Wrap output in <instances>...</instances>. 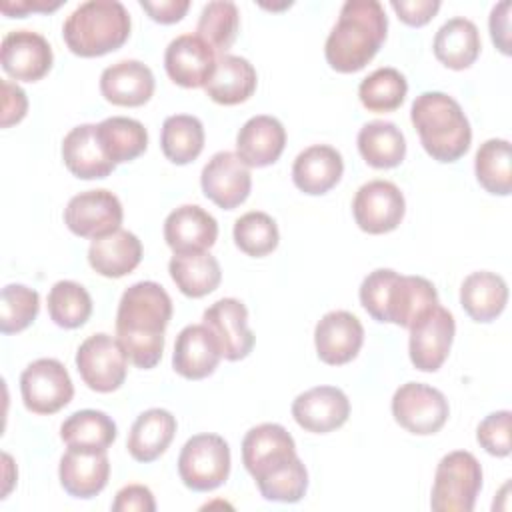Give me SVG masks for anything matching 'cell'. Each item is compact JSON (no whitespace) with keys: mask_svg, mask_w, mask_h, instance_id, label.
<instances>
[{"mask_svg":"<svg viewBox=\"0 0 512 512\" xmlns=\"http://www.w3.org/2000/svg\"><path fill=\"white\" fill-rule=\"evenodd\" d=\"M170 318L172 300L158 282L142 280L124 290L116 312V338L134 366L150 370L160 362Z\"/></svg>","mask_w":512,"mask_h":512,"instance_id":"obj_1","label":"cell"},{"mask_svg":"<svg viewBox=\"0 0 512 512\" xmlns=\"http://www.w3.org/2000/svg\"><path fill=\"white\" fill-rule=\"evenodd\" d=\"M388 18L378 0H346L330 30L324 56L342 74L362 70L386 40Z\"/></svg>","mask_w":512,"mask_h":512,"instance_id":"obj_2","label":"cell"},{"mask_svg":"<svg viewBox=\"0 0 512 512\" xmlns=\"http://www.w3.org/2000/svg\"><path fill=\"white\" fill-rule=\"evenodd\" d=\"M360 304L378 322L410 328L430 306L438 304L434 284L422 276H402L390 268L372 270L360 284Z\"/></svg>","mask_w":512,"mask_h":512,"instance_id":"obj_3","label":"cell"},{"mask_svg":"<svg viewBox=\"0 0 512 512\" xmlns=\"http://www.w3.org/2000/svg\"><path fill=\"white\" fill-rule=\"evenodd\" d=\"M410 120L424 150L438 162L460 160L472 142V128L462 106L444 92H422L414 98Z\"/></svg>","mask_w":512,"mask_h":512,"instance_id":"obj_4","label":"cell"},{"mask_svg":"<svg viewBox=\"0 0 512 512\" xmlns=\"http://www.w3.org/2000/svg\"><path fill=\"white\" fill-rule=\"evenodd\" d=\"M130 28V14L122 2L88 0L70 12L62 36L72 54L96 58L118 50L128 40Z\"/></svg>","mask_w":512,"mask_h":512,"instance_id":"obj_5","label":"cell"},{"mask_svg":"<svg viewBox=\"0 0 512 512\" xmlns=\"http://www.w3.org/2000/svg\"><path fill=\"white\" fill-rule=\"evenodd\" d=\"M482 488V466L474 454L454 450L434 472L430 506L434 512H472Z\"/></svg>","mask_w":512,"mask_h":512,"instance_id":"obj_6","label":"cell"},{"mask_svg":"<svg viewBox=\"0 0 512 512\" xmlns=\"http://www.w3.org/2000/svg\"><path fill=\"white\" fill-rule=\"evenodd\" d=\"M230 474V446L218 434H196L186 440L178 456V476L194 492L222 486Z\"/></svg>","mask_w":512,"mask_h":512,"instance_id":"obj_7","label":"cell"},{"mask_svg":"<svg viewBox=\"0 0 512 512\" xmlns=\"http://www.w3.org/2000/svg\"><path fill=\"white\" fill-rule=\"evenodd\" d=\"M76 368L84 384L94 392L118 390L128 372V356L118 342L106 332L88 336L76 350Z\"/></svg>","mask_w":512,"mask_h":512,"instance_id":"obj_8","label":"cell"},{"mask_svg":"<svg viewBox=\"0 0 512 512\" xmlns=\"http://www.w3.org/2000/svg\"><path fill=\"white\" fill-rule=\"evenodd\" d=\"M20 394L24 406L34 414H54L70 404L74 384L56 358H38L20 374Z\"/></svg>","mask_w":512,"mask_h":512,"instance_id":"obj_9","label":"cell"},{"mask_svg":"<svg viewBox=\"0 0 512 512\" xmlns=\"http://www.w3.org/2000/svg\"><path fill=\"white\" fill-rule=\"evenodd\" d=\"M450 406L446 396L428 384L406 382L392 396L394 420L416 436L436 434L448 420Z\"/></svg>","mask_w":512,"mask_h":512,"instance_id":"obj_10","label":"cell"},{"mask_svg":"<svg viewBox=\"0 0 512 512\" xmlns=\"http://www.w3.org/2000/svg\"><path fill=\"white\" fill-rule=\"evenodd\" d=\"M408 330V352L414 368L422 372H436L446 362L452 348L456 332L452 312L440 304H434L424 310Z\"/></svg>","mask_w":512,"mask_h":512,"instance_id":"obj_11","label":"cell"},{"mask_svg":"<svg viewBox=\"0 0 512 512\" xmlns=\"http://www.w3.org/2000/svg\"><path fill=\"white\" fill-rule=\"evenodd\" d=\"M122 204L110 190H86L70 198L64 208V224L80 238H102L120 230Z\"/></svg>","mask_w":512,"mask_h":512,"instance_id":"obj_12","label":"cell"},{"mask_svg":"<svg viewBox=\"0 0 512 512\" xmlns=\"http://www.w3.org/2000/svg\"><path fill=\"white\" fill-rule=\"evenodd\" d=\"M406 212L404 194L390 180H370L356 190L352 214L360 230L386 234L400 226Z\"/></svg>","mask_w":512,"mask_h":512,"instance_id":"obj_13","label":"cell"},{"mask_svg":"<svg viewBox=\"0 0 512 512\" xmlns=\"http://www.w3.org/2000/svg\"><path fill=\"white\" fill-rule=\"evenodd\" d=\"M200 186L208 200L224 210H232L250 194V168L236 152H216L202 168Z\"/></svg>","mask_w":512,"mask_h":512,"instance_id":"obj_14","label":"cell"},{"mask_svg":"<svg viewBox=\"0 0 512 512\" xmlns=\"http://www.w3.org/2000/svg\"><path fill=\"white\" fill-rule=\"evenodd\" d=\"M2 70L22 82H36L44 78L54 62L48 40L32 30H12L0 44Z\"/></svg>","mask_w":512,"mask_h":512,"instance_id":"obj_15","label":"cell"},{"mask_svg":"<svg viewBox=\"0 0 512 512\" xmlns=\"http://www.w3.org/2000/svg\"><path fill=\"white\" fill-rule=\"evenodd\" d=\"M216 52L198 34L176 36L164 52V68L170 80L182 88L206 86L216 68Z\"/></svg>","mask_w":512,"mask_h":512,"instance_id":"obj_16","label":"cell"},{"mask_svg":"<svg viewBox=\"0 0 512 512\" xmlns=\"http://www.w3.org/2000/svg\"><path fill=\"white\" fill-rule=\"evenodd\" d=\"M218 340L222 358L236 362L246 358L254 348V332L248 328V310L238 298H220L202 314Z\"/></svg>","mask_w":512,"mask_h":512,"instance_id":"obj_17","label":"cell"},{"mask_svg":"<svg viewBox=\"0 0 512 512\" xmlns=\"http://www.w3.org/2000/svg\"><path fill=\"white\" fill-rule=\"evenodd\" d=\"M364 342L362 322L348 310L324 314L314 328L316 354L324 364L342 366L354 360Z\"/></svg>","mask_w":512,"mask_h":512,"instance_id":"obj_18","label":"cell"},{"mask_svg":"<svg viewBox=\"0 0 512 512\" xmlns=\"http://www.w3.org/2000/svg\"><path fill=\"white\" fill-rule=\"evenodd\" d=\"M292 416L306 432L326 434L348 420L350 400L336 386H316L294 398Z\"/></svg>","mask_w":512,"mask_h":512,"instance_id":"obj_19","label":"cell"},{"mask_svg":"<svg viewBox=\"0 0 512 512\" xmlns=\"http://www.w3.org/2000/svg\"><path fill=\"white\" fill-rule=\"evenodd\" d=\"M62 488L74 498H94L100 494L110 478V460L106 450L68 448L60 458L58 468Z\"/></svg>","mask_w":512,"mask_h":512,"instance_id":"obj_20","label":"cell"},{"mask_svg":"<svg viewBox=\"0 0 512 512\" xmlns=\"http://www.w3.org/2000/svg\"><path fill=\"white\" fill-rule=\"evenodd\" d=\"M296 444L282 424L264 422L250 428L242 440V462L252 478L292 460Z\"/></svg>","mask_w":512,"mask_h":512,"instance_id":"obj_21","label":"cell"},{"mask_svg":"<svg viewBox=\"0 0 512 512\" xmlns=\"http://www.w3.org/2000/svg\"><path fill=\"white\" fill-rule=\"evenodd\" d=\"M222 358L216 336L206 324L184 326L174 342L172 368L188 380L210 376Z\"/></svg>","mask_w":512,"mask_h":512,"instance_id":"obj_22","label":"cell"},{"mask_svg":"<svg viewBox=\"0 0 512 512\" xmlns=\"http://www.w3.org/2000/svg\"><path fill=\"white\" fill-rule=\"evenodd\" d=\"M216 238V218L198 204L178 206L164 220V240L174 254L208 250Z\"/></svg>","mask_w":512,"mask_h":512,"instance_id":"obj_23","label":"cell"},{"mask_svg":"<svg viewBox=\"0 0 512 512\" xmlns=\"http://www.w3.org/2000/svg\"><path fill=\"white\" fill-rule=\"evenodd\" d=\"M286 146V130L282 122L268 114L248 118L236 134V154L250 168L274 164Z\"/></svg>","mask_w":512,"mask_h":512,"instance_id":"obj_24","label":"cell"},{"mask_svg":"<svg viewBox=\"0 0 512 512\" xmlns=\"http://www.w3.org/2000/svg\"><path fill=\"white\" fill-rule=\"evenodd\" d=\"M102 96L116 106H142L154 94V74L140 60H120L100 76Z\"/></svg>","mask_w":512,"mask_h":512,"instance_id":"obj_25","label":"cell"},{"mask_svg":"<svg viewBox=\"0 0 512 512\" xmlns=\"http://www.w3.org/2000/svg\"><path fill=\"white\" fill-rule=\"evenodd\" d=\"M344 172L342 154L328 144H312L304 148L292 164V180L296 188L310 196L332 190Z\"/></svg>","mask_w":512,"mask_h":512,"instance_id":"obj_26","label":"cell"},{"mask_svg":"<svg viewBox=\"0 0 512 512\" xmlns=\"http://www.w3.org/2000/svg\"><path fill=\"white\" fill-rule=\"evenodd\" d=\"M62 160L66 168L82 180L106 178L116 164L110 162L96 138V124L74 126L62 140Z\"/></svg>","mask_w":512,"mask_h":512,"instance_id":"obj_27","label":"cell"},{"mask_svg":"<svg viewBox=\"0 0 512 512\" xmlns=\"http://www.w3.org/2000/svg\"><path fill=\"white\" fill-rule=\"evenodd\" d=\"M176 418L172 416V412L164 410V408H148L142 414H138V418L134 420L128 440H126V448L130 452V456L136 462H154L156 458H160L174 434H176Z\"/></svg>","mask_w":512,"mask_h":512,"instance_id":"obj_28","label":"cell"},{"mask_svg":"<svg viewBox=\"0 0 512 512\" xmlns=\"http://www.w3.org/2000/svg\"><path fill=\"white\" fill-rule=\"evenodd\" d=\"M142 260V242L128 230H116L96 238L88 248V262L94 272L106 278H122L130 274Z\"/></svg>","mask_w":512,"mask_h":512,"instance_id":"obj_29","label":"cell"},{"mask_svg":"<svg viewBox=\"0 0 512 512\" xmlns=\"http://www.w3.org/2000/svg\"><path fill=\"white\" fill-rule=\"evenodd\" d=\"M508 302L506 280L488 270L472 272L460 286V304L474 322L496 320Z\"/></svg>","mask_w":512,"mask_h":512,"instance_id":"obj_30","label":"cell"},{"mask_svg":"<svg viewBox=\"0 0 512 512\" xmlns=\"http://www.w3.org/2000/svg\"><path fill=\"white\" fill-rule=\"evenodd\" d=\"M482 42L480 32L476 24L464 16H454L446 20L432 42L434 56L452 70H464L470 68L478 54H480Z\"/></svg>","mask_w":512,"mask_h":512,"instance_id":"obj_31","label":"cell"},{"mask_svg":"<svg viewBox=\"0 0 512 512\" xmlns=\"http://www.w3.org/2000/svg\"><path fill=\"white\" fill-rule=\"evenodd\" d=\"M256 70L254 66L234 54H222L216 60V68L208 84L204 86L210 100L222 106H234L246 102L256 90Z\"/></svg>","mask_w":512,"mask_h":512,"instance_id":"obj_32","label":"cell"},{"mask_svg":"<svg viewBox=\"0 0 512 512\" xmlns=\"http://www.w3.org/2000/svg\"><path fill=\"white\" fill-rule=\"evenodd\" d=\"M168 272L176 288L188 298H202L214 292L222 280L220 264L208 250L174 254L168 262Z\"/></svg>","mask_w":512,"mask_h":512,"instance_id":"obj_33","label":"cell"},{"mask_svg":"<svg viewBox=\"0 0 512 512\" xmlns=\"http://www.w3.org/2000/svg\"><path fill=\"white\" fill-rule=\"evenodd\" d=\"M358 152L372 168H394L406 156L402 130L388 120L366 122L358 132Z\"/></svg>","mask_w":512,"mask_h":512,"instance_id":"obj_34","label":"cell"},{"mask_svg":"<svg viewBox=\"0 0 512 512\" xmlns=\"http://www.w3.org/2000/svg\"><path fill=\"white\" fill-rule=\"evenodd\" d=\"M96 138L114 164L130 162L146 152L148 132L142 122L128 116H110L96 124Z\"/></svg>","mask_w":512,"mask_h":512,"instance_id":"obj_35","label":"cell"},{"mask_svg":"<svg viewBox=\"0 0 512 512\" xmlns=\"http://www.w3.org/2000/svg\"><path fill=\"white\" fill-rule=\"evenodd\" d=\"M118 436L114 420L102 410H78L60 426V438L68 448L108 450Z\"/></svg>","mask_w":512,"mask_h":512,"instance_id":"obj_36","label":"cell"},{"mask_svg":"<svg viewBox=\"0 0 512 512\" xmlns=\"http://www.w3.org/2000/svg\"><path fill=\"white\" fill-rule=\"evenodd\" d=\"M162 154L178 164H190L196 160L204 148V126L192 114H174L168 116L160 132Z\"/></svg>","mask_w":512,"mask_h":512,"instance_id":"obj_37","label":"cell"},{"mask_svg":"<svg viewBox=\"0 0 512 512\" xmlns=\"http://www.w3.org/2000/svg\"><path fill=\"white\" fill-rule=\"evenodd\" d=\"M474 172L480 186L498 196L512 192V148L504 138H490L480 144L474 158Z\"/></svg>","mask_w":512,"mask_h":512,"instance_id":"obj_38","label":"cell"},{"mask_svg":"<svg viewBox=\"0 0 512 512\" xmlns=\"http://www.w3.org/2000/svg\"><path fill=\"white\" fill-rule=\"evenodd\" d=\"M406 92L408 82L404 74L390 66L376 68L358 86V98L370 112H392L400 108Z\"/></svg>","mask_w":512,"mask_h":512,"instance_id":"obj_39","label":"cell"},{"mask_svg":"<svg viewBox=\"0 0 512 512\" xmlns=\"http://www.w3.org/2000/svg\"><path fill=\"white\" fill-rule=\"evenodd\" d=\"M48 314L60 328H80L92 314V298L82 284L60 280L48 292Z\"/></svg>","mask_w":512,"mask_h":512,"instance_id":"obj_40","label":"cell"},{"mask_svg":"<svg viewBox=\"0 0 512 512\" xmlns=\"http://www.w3.org/2000/svg\"><path fill=\"white\" fill-rule=\"evenodd\" d=\"M240 28L238 6L230 0L208 2L198 18L196 34L208 42L220 56L234 44Z\"/></svg>","mask_w":512,"mask_h":512,"instance_id":"obj_41","label":"cell"},{"mask_svg":"<svg viewBox=\"0 0 512 512\" xmlns=\"http://www.w3.org/2000/svg\"><path fill=\"white\" fill-rule=\"evenodd\" d=\"M262 498L270 502H284L294 504L302 500L308 490V470L298 456L292 460L264 472L262 476L254 478Z\"/></svg>","mask_w":512,"mask_h":512,"instance_id":"obj_42","label":"cell"},{"mask_svg":"<svg viewBox=\"0 0 512 512\" xmlns=\"http://www.w3.org/2000/svg\"><path fill=\"white\" fill-rule=\"evenodd\" d=\"M232 236H234L236 246L244 254L254 256V258H262V256L274 252L278 246V240H280V232H278L274 218L260 210L242 214L234 222Z\"/></svg>","mask_w":512,"mask_h":512,"instance_id":"obj_43","label":"cell"},{"mask_svg":"<svg viewBox=\"0 0 512 512\" xmlns=\"http://www.w3.org/2000/svg\"><path fill=\"white\" fill-rule=\"evenodd\" d=\"M40 310V296L24 284H6L0 302V332L14 334L28 328Z\"/></svg>","mask_w":512,"mask_h":512,"instance_id":"obj_44","label":"cell"},{"mask_svg":"<svg viewBox=\"0 0 512 512\" xmlns=\"http://www.w3.org/2000/svg\"><path fill=\"white\" fill-rule=\"evenodd\" d=\"M510 422H512L510 410H498L488 414L476 428L478 444L492 456H498V458L508 456L512 450Z\"/></svg>","mask_w":512,"mask_h":512,"instance_id":"obj_45","label":"cell"},{"mask_svg":"<svg viewBox=\"0 0 512 512\" xmlns=\"http://www.w3.org/2000/svg\"><path fill=\"white\" fill-rule=\"evenodd\" d=\"M114 512H154L156 502L148 486L128 484L116 492L112 502Z\"/></svg>","mask_w":512,"mask_h":512,"instance_id":"obj_46","label":"cell"},{"mask_svg":"<svg viewBox=\"0 0 512 512\" xmlns=\"http://www.w3.org/2000/svg\"><path fill=\"white\" fill-rule=\"evenodd\" d=\"M390 6L404 24L416 28L428 24L440 10L438 0H392Z\"/></svg>","mask_w":512,"mask_h":512,"instance_id":"obj_47","label":"cell"},{"mask_svg":"<svg viewBox=\"0 0 512 512\" xmlns=\"http://www.w3.org/2000/svg\"><path fill=\"white\" fill-rule=\"evenodd\" d=\"M28 112V98L18 84L2 80V128L18 124Z\"/></svg>","mask_w":512,"mask_h":512,"instance_id":"obj_48","label":"cell"},{"mask_svg":"<svg viewBox=\"0 0 512 512\" xmlns=\"http://www.w3.org/2000/svg\"><path fill=\"white\" fill-rule=\"evenodd\" d=\"M140 6H142V10L148 12V16L154 22L174 24L184 18V14L190 8V2L188 0H156V2L140 0Z\"/></svg>","mask_w":512,"mask_h":512,"instance_id":"obj_49","label":"cell"},{"mask_svg":"<svg viewBox=\"0 0 512 512\" xmlns=\"http://www.w3.org/2000/svg\"><path fill=\"white\" fill-rule=\"evenodd\" d=\"M490 36L502 54H510V2L502 0L490 12Z\"/></svg>","mask_w":512,"mask_h":512,"instance_id":"obj_50","label":"cell"},{"mask_svg":"<svg viewBox=\"0 0 512 512\" xmlns=\"http://www.w3.org/2000/svg\"><path fill=\"white\" fill-rule=\"evenodd\" d=\"M60 0H4L0 4V10L2 14L6 16H16V18H22L24 14L28 12H52L56 8H60Z\"/></svg>","mask_w":512,"mask_h":512,"instance_id":"obj_51","label":"cell"}]
</instances>
